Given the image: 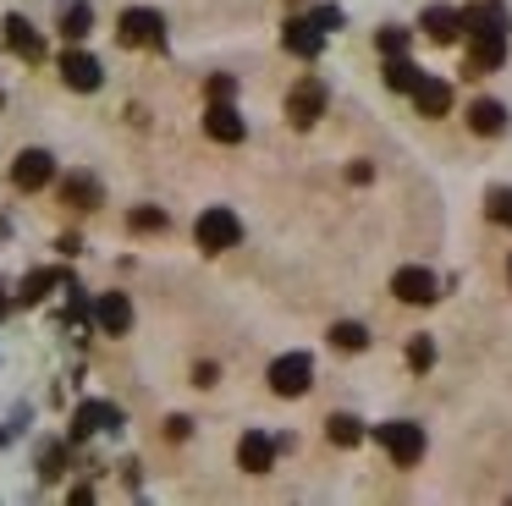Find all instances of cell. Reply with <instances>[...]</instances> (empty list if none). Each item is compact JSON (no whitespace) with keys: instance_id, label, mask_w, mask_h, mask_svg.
Returning <instances> with one entry per match:
<instances>
[{"instance_id":"6da1fadb","label":"cell","mask_w":512,"mask_h":506,"mask_svg":"<svg viewBox=\"0 0 512 506\" xmlns=\"http://www.w3.org/2000/svg\"><path fill=\"white\" fill-rule=\"evenodd\" d=\"M116 39L127 44V50H160L166 44V17L149 6H127L122 22H116Z\"/></svg>"},{"instance_id":"7a4b0ae2","label":"cell","mask_w":512,"mask_h":506,"mask_svg":"<svg viewBox=\"0 0 512 506\" xmlns=\"http://www.w3.org/2000/svg\"><path fill=\"white\" fill-rule=\"evenodd\" d=\"M193 237H199L204 253H226V248L243 242V220H237L226 204H215V209H204V215L193 220Z\"/></svg>"},{"instance_id":"3957f363","label":"cell","mask_w":512,"mask_h":506,"mask_svg":"<svg viewBox=\"0 0 512 506\" xmlns=\"http://www.w3.org/2000/svg\"><path fill=\"white\" fill-rule=\"evenodd\" d=\"M314 385V358L309 352H281L276 363H270V391L276 396H303Z\"/></svg>"},{"instance_id":"277c9868","label":"cell","mask_w":512,"mask_h":506,"mask_svg":"<svg viewBox=\"0 0 512 506\" xmlns=\"http://www.w3.org/2000/svg\"><path fill=\"white\" fill-rule=\"evenodd\" d=\"M380 446L391 451L397 468H413V462L424 457V429L408 424V418H391V424H380Z\"/></svg>"},{"instance_id":"5b68a950","label":"cell","mask_w":512,"mask_h":506,"mask_svg":"<svg viewBox=\"0 0 512 506\" xmlns=\"http://www.w3.org/2000/svg\"><path fill=\"white\" fill-rule=\"evenodd\" d=\"M325 83L320 77H303V83H292V94H287V121L292 127H314V121L325 116Z\"/></svg>"},{"instance_id":"8992f818","label":"cell","mask_w":512,"mask_h":506,"mask_svg":"<svg viewBox=\"0 0 512 506\" xmlns=\"http://www.w3.org/2000/svg\"><path fill=\"white\" fill-rule=\"evenodd\" d=\"M457 22L468 28V39H485V33H507L512 28V11L501 0H474L468 11H457Z\"/></svg>"},{"instance_id":"52a82bcc","label":"cell","mask_w":512,"mask_h":506,"mask_svg":"<svg viewBox=\"0 0 512 506\" xmlns=\"http://www.w3.org/2000/svg\"><path fill=\"white\" fill-rule=\"evenodd\" d=\"M61 83L78 88V94H94V88L105 83V66L94 61L89 50H67V55H61Z\"/></svg>"},{"instance_id":"ba28073f","label":"cell","mask_w":512,"mask_h":506,"mask_svg":"<svg viewBox=\"0 0 512 506\" xmlns=\"http://www.w3.org/2000/svg\"><path fill=\"white\" fill-rule=\"evenodd\" d=\"M204 132H210L215 143H243L248 138V121L237 116L232 99H210V110H204Z\"/></svg>"},{"instance_id":"9c48e42d","label":"cell","mask_w":512,"mask_h":506,"mask_svg":"<svg viewBox=\"0 0 512 506\" xmlns=\"http://www.w3.org/2000/svg\"><path fill=\"white\" fill-rule=\"evenodd\" d=\"M391 292H397V303H413V308H424V303H435V275L424 270V264H408V270H397L391 275Z\"/></svg>"},{"instance_id":"30bf717a","label":"cell","mask_w":512,"mask_h":506,"mask_svg":"<svg viewBox=\"0 0 512 506\" xmlns=\"http://www.w3.org/2000/svg\"><path fill=\"white\" fill-rule=\"evenodd\" d=\"M105 429H122V407L116 402H83L78 413H72V440L105 435Z\"/></svg>"},{"instance_id":"8fae6325","label":"cell","mask_w":512,"mask_h":506,"mask_svg":"<svg viewBox=\"0 0 512 506\" xmlns=\"http://www.w3.org/2000/svg\"><path fill=\"white\" fill-rule=\"evenodd\" d=\"M89 319L105 336H127V330H133V303H127V292H100V303L89 308Z\"/></svg>"},{"instance_id":"7c38bea8","label":"cell","mask_w":512,"mask_h":506,"mask_svg":"<svg viewBox=\"0 0 512 506\" xmlns=\"http://www.w3.org/2000/svg\"><path fill=\"white\" fill-rule=\"evenodd\" d=\"M56 176V160H50V149H23L12 160V182L23 187V193H39V187Z\"/></svg>"},{"instance_id":"4fadbf2b","label":"cell","mask_w":512,"mask_h":506,"mask_svg":"<svg viewBox=\"0 0 512 506\" xmlns=\"http://www.w3.org/2000/svg\"><path fill=\"white\" fill-rule=\"evenodd\" d=\"M507 61V33H485V39H468V55H463V72L468 77H485Z\"/></svg>"},{"instance_id":"5bb4252c","label":"cell","mask_w":512,"mask_h":506,"mask_svg":"<svg viewBox=\"0 0 512 506\" xmlns=\"http://www.w3.org/2000/svg\"><path fill=\"white\" fill-rule=\"evenodd\" d=\"M237 468L243 473H270L276 468V440L259 435V429H248V435L237 440Z\"/></svg>"},{"instance_id":"9a60e30c","label":"cell","mask_w":512,"mask_h":506,"mask_svg":"<svg viewBox=\"0 0 512 506\" xmlns=\"http://www.w3.org/2000/svg\"><path fill=\"white\" fill-rule=\"evenodd\" d=\"M281 44H287V50L298 55V61H314V55L325 50V33L314 28L309 17H287V28H281Z\"/></svg>"},{"instance_id":"2e32d148","label":"cell","mask_w":512,"mask_h":506,"mask_svg":"<svg viewBox=\"0 0 512 506\" xmlns=\"http://www.w3.org/2000/svg\"><path fill=\"white\" fill-rule=\"evenodd\" d=\"M0 28H6V50H12V55H23V61H45V39L34 33V22H28V17H17V11H12Z\"/></svg>"},{"instance_id":"e0dca14e","label":"cell","mask_w":512,"mask_h":506,"mask_svg":"<svg viewBox=\"0 0 512 506\" xmlns=\"http://www.w3.org/2000/svg\"><path fill=\"white\" fill-rule=\"evenodd\" d=\"M468 127H474L479 138L507 132V105H501V99H474V105H468Z\"/></svg>"},{"instance_id":"ac0fdd59","label":"cell","mask_w":512,"mask_h":506,"mask_svg":"<svg viewBox=\"0 0 512 506\" xmlns=\"http://www.w3.org/2000/svg\"><path fill=\"white\" fill-rule=\"evenodd\" d=\"M413 105H419V116H446V110H452V88H446L441 77H419Z\"/></svg>"},{"instance_id":"d6986e66","label":"cell","mask_w":512,"mask_h":506,"mask_svg":"<svg viewBox=\"0 0 512 506\" xmlns=\"http://www.w3.org/2000/svg\"><path fill=\"white\" fill-rule=\"evenodd\" d=\"M89 28H94V6L89 0H67L61 6V39L78 44V39H89Z\"/></svg>"},{"instance_id":"ffe728a7","label":"cell","mask_w":512,"mask_h":506,"mask_svg":"<svg viewBox=\"0 0 512 506\" xmlns=\"http://www.w3.org/2000/svg\"><path fill=\"white\" fill-rule=\"evenodd\" d=\"M419 28L430 33L435 44H452L457 33H463V22H457V11H452V6H430V11H424V22H419Z\"/></svg>"},{"instance_id":"44dd1931","label":"cell","mask_w":512,"mask_h":506,"mask_svg":"<svg viewBox=\"0 0 512 506\" xmlns=\"http://www.w3.org/2000/svg\"><path fill=\"white\" fill-rule=\"evenodd\" d=\"M67 281L61 270H34V275H23V286H17V303H45L56 286Z\"/></svg>"},{"instance_id":"7402d4cb","label":"cell","mask_w":512,"mask_h":506,"mask_svg":"<svg viewBox=\"0 0 512 506\" xmlns=\"http://www.w3.org/2000/svg\"><path fill=\"white\" fill-rule=\"evenodd\" d=\"M61 198H67L72 209H94L100 204V182H94V176H67V182H61Z\"/></svg>"},{"instance_id":"603a6c76","label":"cell","mask_w":512,"mask_h":506,"mask_svg":"<svg viewBox=\"0 0 512 506\" xmlns=\"http://www.w3.org/2000/svg\"><path fill=\"white\" fill-rule=\"evenodd\" d=\"M419 66L408 61V55H386V83L397 88V94H413V88H419Z\"/></svg>"},{"instance_id":"cb8c5ba5","label":"cell","mask_w":512,"mask_h":506,"mask_svg":"<svg viewBox=\"0 0 512 506\" xmlns=\"http://www.w3.org/2000/svg\"><path fill=\"white\" fill-rule=\"evenodd\" d=\"M325 435H331V446H358V440H364V424H358L353 413H331L325 418Z\"/></svg>"},{"instance_id":"d4e9b609","label":"cell","mask_w":512,"mask_h":506,"mask_svg":"<svg viewBox=\"0 0 512 506\" xmlns=\"http://www.w3.org/2000/svg\"><path fill=\"white\" fill-rule=\"evenodd\" d=\"M331 347H342V352H364V347H369V330L358 325V319H336V325H331Z\"/></svg>"},{"instance_id":"484cf974","label":"cell","mask_w":512,"mask_h":506,"mask_svg":"<svg viewBox=\"0 0 512 506\" xmlns=\"http://www.w3.org/2000/svg\"><path fill=\"white\" fill-rule=\"evenodd\" d=\"M485 215L496 220V226H512V187H490V193H485Z\"/></svg>"},{"instance_id":"4316f807","label":"cell","mask_w":512,"mask_h":506,"mask_svg":"<svg viewBox=\"0 0 512 506\" xmlns=\"http://www.w3.org/2000/svg\"><path fill=\"white\" fill-rule=\"evenodd\" d=\"M67 473V446H45L39 451V479H61Z\"/></svg>"},{"instance_id":"83f0119b","label":"cell","mask_w":512,"mask_h":506,"mask_svg":"<svg viewBox=\"0 0 512 506\" xmlns=\"http://www.w3.org/2000/svg\"><path fill=\"white\" fill-rule=\"evenodd\" d=\"M430 363H435V341H430V336H413V341H408V369L424 374Z\"/></svg>"},{"instance_id":"f1b7e54d","label":"cell","mask_w":512,"mask_h":506,"mask_svg":"<svg viewBox=\"0 0 512 506\" xmlns=\"http://www.w3.org/2000/svg\"><path fill=\"white\" fill-rule=\"evenodd\" d=\"M127 226H133V231H166V209H133Z\"/></svg>"},{"instance_id":"f546056e","label":"cell","mask_w":512,"mask_h":506,"mask_svg":"<svg viewBox=\"0 0 512 506\" xmlns=\"http://www.w3.org/2000/svg\"><path fill=\"white\" fill-rule=\"evenodd\" d=\"M380 55H408V28H380Z\"/></svg>"},{"instance_id":"4dcf8cb0","label":"cell","mask_w":512,"mask_h":506,"mask_svg":"<svg viewBox=\"0 0 512 506\" xmlns=\"http://www.w3.org/2000/svg\"><path fill=\"white\" fill-rule=\"evenodd\" d=\"M309 22H314L320 33H336V28H342V6H314Z\"/></svg>"},{"instance_id":"1f68e13d","label":"cell","mask_w":512,"mask_h":506,"mask_svg":"<svg viewBox=\"0 0 512 506\" xmlns=\"http://www.w3.org/2000/svg\"><path fill=\"white\" fill-rule=\"evenodd\" d=\"M232 94H237L232 77H210V99H232Z\"/></svg>"},{"instance_id":"d6a6232c","label":"cell","mask_w":512,"mask_h":506,"mask_svg":"<svg viewBox=\"0 0 512 506\" xmlns=\"http://www.w3.org/2000/svg\"><path fill=\"white\" fill-rule=\"evenodd\" d=\"M12 314V297H6V286H0V319Z\"/></svg>"},{"instance_id":"836d02e7","label":"cell","mask_w":512,"mask_h":506,"mask_svg":"<svg viewBox=\"0 0 512 506\" xmlns=\"http://www.w3.org/2000/svg\"><path fill=\"white\" fill-rule=\"evenodd\" d=\"M287 6H309V0H287Z\"/></svg>"},{"instance_id":"e575fe53","label":"cell","mask_w":512,"mask_h":506,"mask_svg":"<svg viewBox=\"0 0 512 506\" xmlns=\"http://www.w3.org/2000/svg\"><path fill=\"white\" fill-rule=\"evenodd\" d=\"M507 281H512V259H507Z\"/></svg>"}]
</instances>
